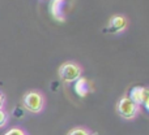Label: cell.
I'll return each instance as SVG.
<instances>
[{
  "label": "cell",
  "mask_w": 149,
  "mask_h": 135,
  "mask_svg": "<svg viewBox=\"0 0 149 135\" xmlns=\"http://www.w3.org/2000/svg\"><path fill=\"white\" fill-rule=\"evenodd\" d=\"M4 135H29V134L25 129L20 127V126H13V127H10L9 130L5 131Z\"/></svg>",
  "instance_id": "9"
},
{
  "label": "cell",
  "mask_w": 149,
  "mask_h": 135,
  "mask_svg": "<svg viewBox=\"0 0 149 135\" xmlns=\"http://www.w3.org/2000/svg\"><path fill=\"white\" fill-rule=\"evenodd\" d=\"M67 135H97L94 131H92L90 129L85 127V126H76L72 127L67 133Z\"/></svg>",
  "instance_id": "7"
},
{
  "label": "cell",
  "mask_w": 149,
  "mask_h": 135,
  "mask_svg": "<svg viewBox=\"0 0 149 135\" xmlns=\"http://www.w3.org/2000/svg\"><path fill=\"white\" fill-rule=\"evenodd\" d=\"M130 21L124 14H114L107 22V33L110 34H122L128 29Z\"/></svg>",
  "instance_id": "5"
},
{
  "label": "cell",
  "mask_w": 149,
  "mask_h": 135,
  "mask_svg": "<svg viewBox=\"0 0 149 135\" xmlns=\"http://www.w3.org/2000/svg\"><path fill=\"white\" fill-rule=\"evenodd\" d=\"M116 112L123 120L132 121L141 113V108L135 104L128 97V95H123L116 104Z\"/></svg>",
  "instance_id": "3"
},
{
  "label": "cell",
  "mask_w": 149,
  "mask_h": 135,
  "mask_svg": "<svg viewBox=\"0 0 149 135\" xmlns=\"http://www.w3.org/2000/svg\"><path fill=\"white\" fill-rule=\"evenodd\" d=\"M128 97L135 103L136 105H139L140 108L144 107L147 110H149L148 100H149V90L145 86H136L132 87L131 91L128 94Z\"/></svg>",
  "instance_id": "4"
},
{
  "label": "cell",
  "mask_w": 149,
  "mask_h": 135,
  "mask_svg": "<svg viewBox=\"0 0 149 135\" xmlns=\"http://www.w3.org/2000/svg\"><path fill=\"white\" fill-rule=\"evenodd\" d=\"M63 0H52L51 3V13L52 16H54V18H56V20H59V16H62V12H60V9H62L64 5H62L60 3H62Z\"/></svg>",
  "instance_id": "8"
},
{
  "label": "cell",
  "mask_w": 149,
  "mask_h": 135,
  "mask_svg": "<svg viewBox=\"0 0 149 135\" xmlns=\"http://www.w3.org/2000/svg\"><path fill=\"white\" fill-rule=\"evenodd\" d=\"M22 107L33 114H39L46 107V96L39 90H29L22 96Z\"/></svg>",
  "instance_id": "1"
},
{
  "label": "cell",
  "mask_w": 149,
  "mask_h": 135,
  "mask_svg": "<svg viewBox=\"0 0 149 135\" xmlns=\"http://www.w3.org/2000/svg\"><path fill=\"white\" fill-rule=\"evenodd\" d=\"M90 91H92V84L86 78L81 77V78H79L74 82V92L80 97H85Z\"/></svg>",
  "instance_id": "6"
},
{
  "label": "cell",
  "mask_w": 149,
  "mask_h": 135,
  "mask_svg": "<svg viewBox=\"0 0 149 135\" xmlns=\"http://www.w3.org/2000/svg\"><path fill=\"white\" fill-rule=\"evenodd\" d=\"M9 122V113L5 109H0V129L5 127Z\"/></svg>",
  "instance_id": "10"
},
{
  "label": "cell",
  "mask_w": 149,
  "mask_h": 135,
  "mask_svg": "<svg viewBox=\"0 0 149 135\" xmlns=\"http://www.w3.org/2000/svg\"><path fill=\"white\" fill-rule=\"evenodd\" d=\"M84 69L76 61H65L58 69V75L65 83H74L82 77Z\"/></svg>",
  "instance_id": "2"
},
{
  "label": "cell",
  "mask_w": 149,
  "mask_h": 135,
  "mask_svg": "<svg viewBox=\"0 0 149 135\" xmlns=\"http://www.w3.org/2000/svg\"><path fill=\"white\" fill-rule=\"evenodd\" d=\"M5 103H7V97L3 91H0V109H5Z\"/></svg>",
  "instance_id": "11"
}]
</instances>
